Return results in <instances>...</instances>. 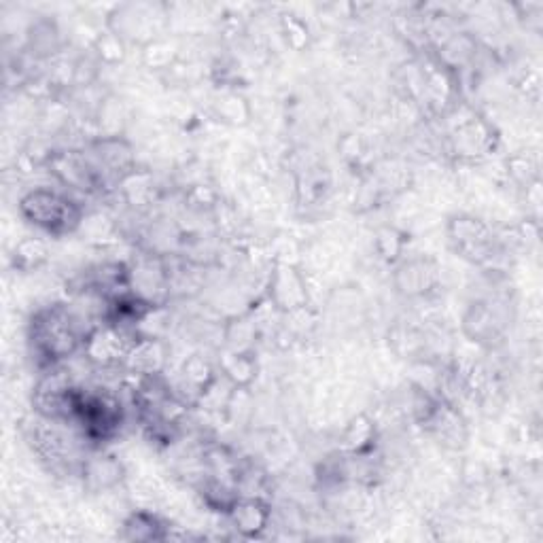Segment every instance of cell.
I'll return each mask as SVG.
<instances>
[{"instance_id":"6da1fadb","label":"cell","mask_w":543,"mask_h":543,"mask_svg":"<svg viewBox=\"0 0 543 543\" xmlns=\"http://www.w3.org/2000/svg\"><path fill=\"white\" fill-rule=\"evenodd\" d=\"M85 336L79 327V317L64 304H51L37 310L28 325L30 353L45 370L58 367L83 350Z\"/></svg>"},{"instance_id":"7a4b0ae2","label":"cell","mask_w":543,"mask_h":543,"mask_svg":"<svg viewBox=\"0 0 543 543\" xmlns=\"http://www.w3.org/2000/svg\"><path fill=\"white\" fill-rule=\"evenodd\" d=\"M68 423L81 431L83 440L102 444L119 433L124 423V408L109 391L77 387Z\"/></svg>"},{"instance_id":"3957f363","label":"cell","mask_w":543,"mask_h":543,"mask_svg":"<svg viewBox=\"0 0 543 543\" xmlns=\"http://www.w3.org/2000/svg\"><path fill=\"white\" fill-rule=\"evenodd\" d=\"M20 215L49 236H68L83 225V208L56 189L34 187L20 200Z\"/></svg>"},{"instance_id":"277c9868","label":"cell","mask_w":543,"mask_h":543,"mask_svg":"<svg viewBox=\"0 0 543 543\" xmlns=\"http://www.w3.org/2000/svg\"><path fill=\"white\" fill-rule=\"evenodd\" d=\"M136 331L121 325L100 321L83 340V355L98 370H115L124 367L130 348L136 340Z\"/></svg>"},{"instance_id":"5b68a950","label":"cell","mask_w":543,"mask_h":543,"mask_svg":"<svg viewBox=\"0 0 543 543\" xmlns=\"http://www.w3.org/2000/svg\"><path fill=\"white\" fill-rule=\"evenodd\" d=\"M45 164L49 172L66 187L85 191V194H94V191L104 187L85 151H54L47 157Z\"/></svg>"},{"instance_id":"8992f818","label":"cell","mask_w":543,"mask_h":543,"mask_svg":"<svg viewBox=\"0 0 543 543\" xmlns=\"http://www.w3.org/2000/svg\"><path fill=\"white\" fill-rule=\"evenodd\" d=\"M448 236L454 251L474 264H482L493 253V232L476 217H454L448 225Z\"/></svg>"},{"instance_id":"52a82bcc","label":"cell","mask_w":543,"mask_h":543,"mask_svg":"<svg viewBox=\"0 0 543 543\" xmlns=\"http://www.w3.org/2000/svg\"><path fill=\"white\" fill-rule=\"evenodd\" d=\"M168 363V348L160 338L136 336L126 357L124 370L136 378L162 376Z\"/></svg>"},{"instance_id":"ba28073f","label":"cell","mask_w":543,"mask_h":543,"mask_svg":"<svg viewBox=\"0 0 543 543\" xmlns=\"http://www.w3.org/2000/svg\"><path fill=\"white\" fill-rule=\"evenodd\" d=\"M236 531L244 537H257L270 527V505L261 497H240L227 512Z\"/></svg>"},{"instance_id":"9c48e42d","label":"cell","mask_w":543,"mask_h":543,"mask_svg":"<svg viewBox=\"0 0 543 543\" xmlns=\"http://www.w3.org/2000/svg\"><path fill=\"white\" fill-rule=\"evenodd\" d=\"M274 302L278 308L287 312H297L306 306L308 300V289L306 283L300 278L293 268L280 266L274 274L272 289H270Z\"/></svg>"},{"instance_id":"30bf717a","label":"cell","mask_w":543,"mask_h":543,"mask_svg":"<svg viewBox=\"0 0 543 543\" xmlns=\"http://www.w3.org/2000/svg\"><path fill=\"white\" fill-rule=\"evenodd\" d=\"M83 486L92 493H102L109 490L124 478V467L115 457H92L90 461H83L81 465Z\"/></svg>"},{"instance_id":"8fae6325","label":"cell","mask_w":543,"mask_h":543,"mask_svg":"<svg viewBox=\"0 0 543 543\" xmlns=\"http://www.w3.org/2000/svg\"><path fill=\"white\" fill-rule=\"evenodd\" d=\"M435 285V270L427 261H410L397 274V287L410 297L425 295Z\"/></svg>"},{"instance_id":"7c38bea8","label":"cell","mask_w":543,"mask_h":543,"mask_svg":"<svg viewBox=\"0 0 543 543\" xmlns=\"http://www.w3.org/2000/svg\"><path fill=\"white\" fill-rule=\"evenodd\" d=\"M47 259H49L47 242L41 238L28 236L15 244L11 264L20 272H32V270H39L43 264H47Z\"/></svg>"},{"instance_id":"4fadbf2b","label":"cell","mask_w":543,"mask_h":543,"mask_svg":"<svg viewBox=\"0 0 543 543\" xmlns=\"http://www.w3.org/2000/svg\"><path fill=\"white\" fill-rule=\"evenodd\" d=\"M166 537V524L151 512H134L124 522V539L128 541H155Z\"/></svg>"},{"instance_id":"5bb4252c","label":"cell","mask_w":543,"mask_h":543,"mask_svg":"<svg viewBox=\"0 0 543 543\" xmlns=\"http://www.w3.org/2000/svg\"><path fill=\"white\" fill-rule=\"evenodd\" d=\"M255 370V361L244 350H232V353H225V357H221V372L234 387H247L255 378Z\"/></svg>"},{"instance_id":"9a60e30c","label":"cell","mask_w":543,"mask_h":543,"mask_svg":"<svg viewBox=\"0 0 543 543\" xmlns=\"http://www.w3.org/2000/svg\"><path fill=\"white\" fill-rule=\"evenodd\" d=\"M465 327L471 338H476L478 342H486L499 336V321L488 304H474L465 319Z\"/></svg>"},{"instance_id":"2e32d148","label":"cell","mask_w":543,"mask_h":543,"mask_svg":"<svg viewBox=\"0 0 543 543\" xmlns=\"http://www.w3.org/2000/svg\"><path fill=\"white\" fill-rule=\"evenodd\" d=\"M374 440H376V427L372 425V420L365 416L355 418L344 431V448L350 454H357V457L370 450L374 446Z\"/></svg>"},{"instance_id":"e0dca14e","label":"cell","mask_w":543,"mask_h":543,"mask_svg":"<svg viewBox=\"0 0 543 543\" xmlns=\"http://www.w3.org/2000/svg\"><path fill=\"white\" fill-rule=\"evenodd\" d=\"M30 45L41 56L56 54V51H58V30H56V26L49 24V22H41V24L34 26L32 34H30Z\"/></svg>"},{"instance_id":"ac0fdd59","label":"cell","mask_w":543,"mask_h":543,"mask_svg":"<svg viewBox=\"0 0 543 543\" xmlns=\"http://www.w3.org/2000/svg\"><path fill=\"white\" fill-rule=\"evenodd\" d=\"M96 49H98L100 58H102L104 62H109V64L121 62V60H124V56H126L124 39H121L117 32L102 34V37H100L98 43H96Z\"/></svg>"}]
</instances>
